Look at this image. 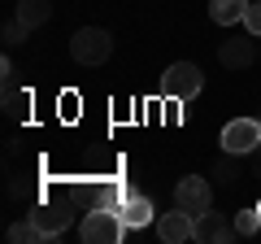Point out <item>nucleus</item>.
I'll use <instances>...</instances> for the list:
<instances>
[{
    "instance_id": "1",
    "label": "nucleus",
    "mask_w": 261,
    "mask_h": 244,
    "mask_svg": "<svg viewBox=\"0 0 261 244\" xmlns=\"http://www.w3.org/2000/svg\"><path fill=\"white\" fill-rule=\"evenodd\" d=\"M70 57L79 66H105L113 57V35L105 27H83L70 35Z\"/></svg>"
},
{
    "instance_id": "2",
    "label": "nucleus",
    "mask_w": 261,
    "mask_h": 244,
    "mask_svg": "<svg viewBox=\"0 0 261 244\" xmlns=\"http://www.w3.org/2000/svg\"><path fill=\"white\" fill-rule=\"evenodd\" d=\"M79 235L87 244H118L126 235V223L118 218V209H105V205H92L79 223Z\"/></svg>"
},
{
    "instance_id": "3",
    "label": "nucleus",
    "mask_w": 261,
    "mask_h": 244,
    "mask_svg": "<svg viewBox=\"0 0 261 244\" xmlns=\"http://www.w3.org/2000/svg\"><path fill=\"white\" fill-rule=\"evenodd\" d=\"M200 87H205V70L196 66V61H174L161 75V92L170 101H192V96H200Z\"/></svg>"
},
{
    "instance_id": "4",
    "label": "nucleus",
    "mask_w": 261,
    "mask_h": 244,
    "mask_svg": "<svg viewBox=\"0 0 261 244\" xmlns=\"http://www.w3.org/2000/svg\"><path fill=\"white\" fill-rule=\"evenodd\" d=\"M174 205L178 209H187V214H205V209H214V183L209 179H200V175H187V179H178V188H174Z\"/></svg>"
},
{
    "instance_id": "5",
    "label": "nucleus",
    "mask_w": 261,
    "mask_h": 244,
    "mask_svg": "<svg viewBox=\"0 0 261 244\" xmlns=\"http://www.w3.org/2000/svg\"><path fill=\"white\" fill-rule=\"evenodd\" d=\"M261 144V118H235L222 127V153H240L252 157V149Z\"/></svg>"
},
{
    "instance_id": "6",
    "label": "nucleus",
    "mask_w": 261,
    "mask_h": 244,
    "mask_svg": "<svg viewBox=\"0 0 261 244\" xmlns=\"http://www.w3.org/2000/svg\"><path fill=\"white\" fill-rule=\"evenodd\" d=\"M257 57H261V44H257V35H248V31H240V35H231V39L218 44V61H222L226 70H248Z\"/></svg>"
},
{
    "instance_id": "7",
    "label": "nucleus",
    "mask_w": 261,
    "mask_h": 244,
    "mask_svg": "<svg viewBox=\"0 0 261 244\" xmlns=\"http://www.w3.org/2000/svg\"><path fill=\"white\" fill-rule=\"evenodd\" d=\"M35 227L44 240H57V235L70 231V223H74V214H70V205H57V201H44V205H35Z\"/></svg>"
},
{
    "instance_id": "8",
    "label": "nucleus",
    "mask_w": 261,
    "mask_h": 244,
    "mask_svg": "<svg viewBox=\"0 0 261 244\" xmlns=\"http://www.w3.org/2000/svg\"><path fill=\"white\" fill-rule=\"evenodd\" d=\"M231 235H235V227L226 223V214H218V209L196 214V223H192V240H200V244H226Z\"/></svg>"
},
{
    "instance_id": "9",
    "label": "nucleus",
    "mask_w": 261,
    "mask_h": 244,
    "mask_svg": "<svg viewBox=\"0 0 261 244\" xmlns=\"http://www.w3.org/2000/svg\"><path fill=\"white\" fill-rule=\"evenodd\" d=\"M118 218L126 223V231H140V227L157 223V214H152V201L144 197V192H135V188H130V192H126V201L118 205Z\"/></svg>"
},
{
    "instance_id": "10",
    "label": "nucleus",
    "mask_w": 261,
    "mask_h": 244,
    "mask_svg": "<svg viewBox=\"0 0 261 244\" xmlns=\"http://www.w3.org/2000/svg\"><path fill=\"white\" fill-rule=\"evenodd\" d=\"M192 223H196V218L187 214V209H178V205H174L170 214H161L152 227H157V235H161L166 244H183V240H192Z\"/></svg>"
},
{
    "instance_id": "11",
    "label": "nucleus",
    "mask_w": 261,
    "mask_h": 244,
    "mask_svg": "<svg viewBox=\"0 0 261 244\" xmlns=\"http://www.w3.org/2000/svg\"><path fill=\"white\" fill-rule=\"evenodd\" d=\"M209 179H214L218 188H235L244 179V166H240V153H222V157L209 166Z\"/></svg>"
},
{
    "instance_id": "12",
    "label": "nucleus",
    "mask_w": 261,
    "mask_h": 244,
    "mask_svg": "<svg viewBox=\"0 0 261 244\" xmlns=\"http://www.w3.org/2000/svg\"><path fill=\"white\" fill-rule=\"evenodd\" d=\"M13 18L35 31V27H44V22L53 18V0H18V13H13Z\"/></svg>"
},
{
    "instance_id": "13",
    "label": "nucleus",
    "mask_w": 261,
    "mask_h": 244,
    "mask_svg": "<svg viewBox=\"0 0 261 244\" xmlns=\"http://www.w3.org/2000/svg\"><path fill=\"white\" fill-rule=\"evenodd\" d=\"M244 13H248V0H209V18L218 27H235L244 22Z\"/></svg>"
},
{
    "instance_id": "14",
    "label": "nucleus",
    "mask_w": 261,
    "mask_h": 244,
    "mask_svg": "<svg viewBox=\"0 0 261 244\" xmlns=\"http://www.w3.org/2000/svg\"><path fill=\"white\" fill-rule=\"evenodd\" d=\"M0 105H5V118H9V122H22L27 109H31V92H27V87H9Z\"/></svg>"
},
{
    "instance_id": "15",
    "label": "nucleus",
    "mask_w": 261,
    "mask_h": 244,
    "mask_svg": "<svg viewBox=\"0 0 261 244\" xmlns=\"http://www.w3.org/2000/svg\"><path fill=\"white\" fill-rule=\"evenodd\" d=\"M257 231H261V209H240V214H235V235L252 240Z\"/></svg>"
},
{
    "instance_id": "16",
    "label": "nucleus",
    "mask_w": 261,
    "mask_h": 244,
    "mask_svg": "<svg viewBox=\"0 0 261 244\" xmlns=\"http://www.w3.org/2000/svg\"><path fill=\"white\" fill-rule=\"evenodd\" d=\"M5 235H9L13 244H31V240H44V235H39V227H35V218H27V223H13V227H9Z\"/></svg>"
},
{
    "instance_id": "17",
    "label": "nucleus",
    "mask_w": 261,
    "mask_h": 244,
    "mask_svg": "<svg viewBox=\"0 0 261 244\" xmlns=\"http://www.w3.org/2000/svg\"><path fill=\"white\" fill-rule=\"evenodd\" d=\"M27 35H31V27H22V22L13 18V22H5V31H0V44L18 48V44H27Z\"/></svg>"
},
{
    "instance_id": "18",
    "label": "nucleus",
    "mask_w": 261,
    "mask_h": 244,
    "mask_svg": "<svg viewBox=\"0 0 261 244\" xmlns=\"http://www.w3.org/2000/svg\"><path fill=\"white\" fill-rule=\"evenodd\" d=\"M248 35H257L261 39V0H248V13H244V22H240Z\"/></svg>"
},
{
    "instance_id": "19",
    "label": "nucleus",
    "mask_w": 261,
    "mask_h": 244,
    "mask_svg": "<svg viewBox=\"0 0 261 244\" xmlns=\"http://www.w3.org/2000/svg\"><path fill=\"white\" fill-rule=\"evenodd\" d=\"M18 75H22V70L13 66L9 57H5V61H0V83H5V92H9V87H22V83H18Z\"/></svg>"
},
{
    "instance_id": "20",
    "label": "nucleus",
    "mask_w": 261,
    "mask_h": 244,
    "mask_svg": "<svg viewBox=\"0 0 261 244\" xmlns=\"http://www.w3.org/2000/svg\"><path fill=\"white\" fill-rule=\"evenodd\" d=\"M27 183H22V179H9V183H5V197H9V201H22V197H27Z\"/></svg>"
},
{
    "instance_id": "21",
    "label": "nucleus",
    "mask_w": 261,
    "mask_h": 244,
    "mask_svg": "<svg viewBox=\"0 0 261 244\" xmlns=\"http://www.w3.org/2000/svg\"><path fill=\"white\" fill-rule=\"evenodd\" d=\"M252 175L261 179V144H257V149H252Z\"/></svg>"
},
{
    "instance_id": "22",
    "label": "nucleus",
    "mask_w": 261,
    "mask_h": 244,
    "mask_svg": "<svg viewBox=\"0 0 261 244\" xmlns=\"http://www.w3.org/2000/svg\"><path fill=\"white\" fill-rule=\"evenodd\" d=\"M257 209H261V205H257Z\"/></svg>"
}]
</instances>
